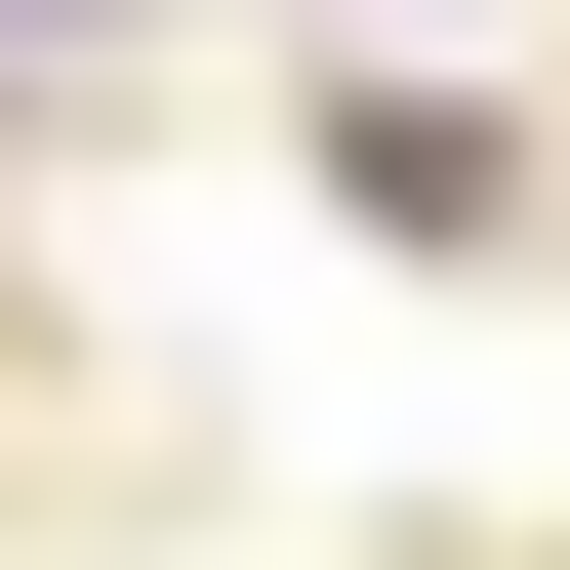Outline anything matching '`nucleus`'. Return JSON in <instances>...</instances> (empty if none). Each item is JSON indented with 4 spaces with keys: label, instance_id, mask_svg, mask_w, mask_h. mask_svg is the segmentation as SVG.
<instances>
[{
    "label": "nucleus",
    "instance_id": "1",
    "mask_svg": "<svg viewBox=\"0 0 570 570\" xmlns=\"http://www.w3.org/2000/svg\"><path fill=\"white\" fill-rule=\"evenodd\" d=\"M41 41H122V0H0V82H41Z\"/></svg>",
    "mask_w": 570,
    "mask_h": 570
}]
</instances>
